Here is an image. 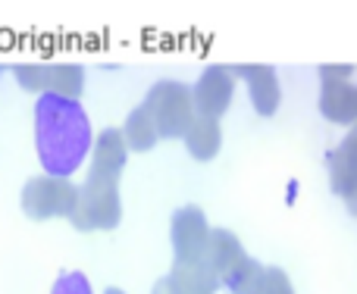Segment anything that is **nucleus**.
Wrapping results in <instances>:
<instances>
[{
	"label": "nucleus",
	"mask_w": 357,
	"mask_h": 294,
	"mask_svg": "<svg viewBox=\"0 0 357 294\" xmlns=\"http://www.w3.org/2000/svg\"><path fill=\"white\" fill-rule=\"evenodd\" d=\"M317 72H320V82H351L354 66L351 63H323Z\"/></svg>",
	"instance_id": "18"
},
{
	"label": "nucleus",
	"mask_w": 357,
	"mask_h": 294,
	"mask_svg": "<svg viewBox=\"0 0 357 294\" xmlns=\"http://www.w3.org/2000/svg\"><path fill=\"white\" fill-rule=\"evenodd\" d=\"M320 113L333 125H357V85L354 82H320Z\"/></svg>",
	"instance_id": "8"
},
{
	"label": "nucleus",
	"mask_w": 357,
	"mask_h": 294,
	"mask_svg": "<svg viewBox=\"0 0 357 294\" xmlns=\"http://www.w3.org/2000/svg\"><path fill=\"white\" fill-rule=\"evenodd\" d=\"M235 85H238V79H235L232 66L213 63V66L204 69V72L197 75V82L191 85V98H195L197 116L220 119L222 113L232 107V100H235Z\"/></svg>",
	"instance_id": "6"
},
{
	"label": "nucleus",
	"mask_w": 357,
	"mask_h": 294,
	"mask_svg": "<svg viewBox=\"0 0 357 294\" xmlns=\"http://www.w3.org/2000/svg\"><path fill=\"white\" fill-rule=\"evenodd\" d=\"M104 294H126V291H123V288H107Z\"/></svg>",
	"instance_id": "21"
},
{
	"label": "nucleus",
	"mask_w": 357,
	"mask_h": 294,
	"mask_svg": "<svg viewBox=\"0 0 357 294\" xmlns=\"http://www.w3.org/2000/svg\"><path fill=\"white\" fill-rule=\"evenodd\" d=\"M0 72H3V66H0Z\"/></svg>",
	"instance_id": "22"
},
{
	"label": "nucleus",
	"mask_w": 357,
	"mask_h": 294,
	"mask_svg": "<svg viewBox=\"0 0 357 294\" xmlns=\"http://www.w3.org/2000/svg\"><path fill=\"white\" fill-rule=\"evenodd\" d=\"M82 91H85V66H79V63H66V60L47 63V91L44 94L79 100Z\"/></svg>",
	"instance_id": "12"
},
{
	"label": "nucleus",
	"mask_w": 357,
	"mask_h": 294,
	"mask_svg": "<svg viewBox=\"0 0 357 294\" xmlns=\"http://www.w3.org/2000/svg\"><path fill=\"white\" fill-rule=\"evenodd\" d=\"M123 138H126V144H129V150L144 153L160 141V132H157L154 116H151L144 107H135L123 123Z\"/></svg>",
	"instance_id": "13"
},
{
	"label": "nucleus",
	"mask_w": 357,
	"mask_h": 294,
	"mask_svg": "<svg viewBox=\"0 0 357 294\" xmlns=\"http://www.w3.org/2000/svg\"><path fill=\"white\" fill-rule=\"evenodd\" d=\"M185 150H188L191 160L197 163H210L216 160V153L222 150V125L220 119H207V116H197L191 123V129L185 132Z\"/></svg>",
	"instance_id": "11"
},
{
	"label": "nucleus",
	"mask_w": 357,
	"mask_h": 294,
	"mask_svg": "<svg viewBox=\"0 0 357 294\" xmlns=\"http://www.w3.org/2000/svg\"><path fill=\"white\" fill-rule=\"evenodd\" d=\"M235 79L248 85V98L257 116H276L282 107V82L279 72L266 63H245V66H232Z\"/></svg>",
	"instance_id": "7"
},
{
	"label": "nucleus",
	"mask_w": 357,
	"mask_h": 294,
	"mask_svg": "<svg viewBox=\"0 0 357 294\" xmlns=\"http://www.w3.org/2000/svg\"><path fill=\"white\" fill-rule=\"evenodd\" d=\"M210 222L207 213H204L197 203H185L173 213V222H169V241H173V257L176 266H191L201 263L204 251H207L210 241Z\"/></svg>",
	"instance_id": "5"
},
{
	"label": "nucleus",
	"mask_w": 357,
	"mask_h": 294,
	"mask_svg": "<svg viewBox=\"0 0 357 294\" xmlns=\"http://www.w3.org/2000/svg\"><path fill=\"white\" fill-rule=\"evenodd\" d=\"M75 201H79V185H75L73 178L50 176V172L31 176L29 182L22 185V194H19L22 213L38 222L41 219H73Z\"/></svg>",
	"instance_id": "3"
},
{
	"label": "nucleus",
	"mask_w": 357,
	"mask_h": 294,
	"mask_svg": "<svg viewBox=\"0 0 357 294\" xmlns=\"http://www.w3.org/2000/svg\"><path fill=\"white\" fill-rule=\"evenodd\" d=\"M126 160H129V144L123 138V129H104L98 132L91 144V172L94 176H107V178H116L123 176L126 169Z\"/></svg>",
	"instance_id": "9"
},
{
	"label": "nucleus",
	"mask_w": 357,
	"mask_h": 294,
	"mask_svg": "<svg viewBox=\"0 0 357 294\" xmlns=\"http://www.w3.org/2000/svg\"><path fill=\"white\" fill-rule=\"evenodd\" d=\"M254 294H298V291L285 270H279V266H264V276H260Z\"/></svg>",
	"instance_id": "15"
},
{
	"label": "nucleus",
	"mask_w": 357,
	"mask_h": 294,
	"mask_svg": "<svg viewBox=\"0 0 357 294\" xmlns=\"http://www.w3.org/2000/svg\"><path fill=\"white\" fill-rule=\"evenodd\" d=\"M339 147H342V150H348L351 157H357V125H354V129H348V135L342 138Z\"/></svg>",
	"instance_id": "19"
},
{
	"label": "nucleus",
	"mask_w": 357,
	"mask_h": 294,
	"mask_svg": "<svg viewBox=\"0 0 357 294\" xmlns=\"http://www.w3.org/2000/svg\"><path fill=\"white\" fill-rule=\"evenodd\" d=\"M10 72L25 91H38V98L47 91V63H16Z\"/></svg>",
	"instance_id": "14"
},
{
	"label": "nucleus",
	"mask_w": 357,
	"mask_h": 294,
	"mask_svg": "<svg viewBox=\"0 0 357 294\" xmlns=\"http://www.w3.org/2000/svg\"><path fill=\"white\" fill-rule=\"evenodd\" d=\"M144 110L154 116L160 138H185L191 123L197 119L195 98H191V85L176 79H163L144 98Z\"/></svg>",
	"instance_id": "4"
},
{
	"label": "nucleus",
	"mask_w": 357,
	"mask_h": 294,
	"mask_svg": "<svg viewBox=\"0 0 357 294\" xmlns=\"http://www.w3.org/2000/svg\"><path fill=\"white\" fill-rule=\"evenodd\" d=\"M119 219H123V197L116 178L88 172V178L79 185V201L69 222L79 232H110L119 226Z\"/></svg>",
	"instance_id": "2"
},
{
	"label": "nucleus",
	"mask_w": 357,
	"mask_h": 294,
	"mask_svg": "<svg viewBox=\"0 0 357 294\" xmlns=\"http://www.w3.org/2000/svg\"><path fill=\"white\" fill-rule=\"evenodd\" d=\"M326 172L333 194L345 203L348 213L357 216V157L335 147V150L326 153Z\"/></svg>",
	"instance_id": "10"
},
{
	"label": "nucleus",
	"mask_w": 357,
	"mask_h": 294,
	"mask_svg": "<svg viewBox=\"0 0 357 294\" xmlns=\"http://www.w3.org/2000/svg\"><path fill=\"white\" fill-rule=\"evenodd\" d=\"M50 294H94V288H91L85 272L73 270V272H60V276H56Z\"/></svg>",
	"instance_id": "16"
},
{
	"label": "nucleus",
	"mask_w": 357,
	"mask_h": 294,
	"mask_svg": "<svg viewBox=\"0 0 357 294\" xmlns=\"http://www.w3.org/2000/svg\"><path fill=\"white\" fill-rule=\"evenodd\" d=\"M151 294H210V291H201V288H191V285H185L182 279H176L173 272H167V276L160 279V282L154 285V291Z\"/></svg>",
	"instance_id": "17"
},
{
	"label": "nucleus",
	"mask_w": 357,
	"mask_h": 294,
	"mask_svg": "<svg viewBox=\"0 0 357 294\" xmlns=\"http://www.w3.org/2000/svg\"><path fill=\"white\" fill-rule=\"evenodd\" d=\"M94 132L79 100L41 94L35 100V150L44 172L73 178V172L91 157Z\"/></svg>",
	"instance_id": "1"
},
{
	"label": "nucleus",
	"mask_w": 357,
	"mask_h": 294,
	"mask_svg": "<svg viewBox=\"0 0 357 294\" xmlns=\"http://www.w3.org/2000/svg\"><path fill=\"white\" fill-rule=\"evenodd\" d=\"M298 188H301V185H298V178H291V182H289V194H285V203H289V207L298 201Z\"/></svg>",
	"instance_id": "20"
}]
</instances>
